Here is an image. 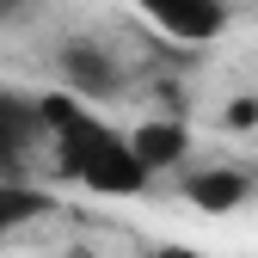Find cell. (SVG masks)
I'll return each mask as SVG.
<instances>
[{
	"label": "cell",
	"mask_w": 258,
	"mask_h": 258,
	"mask_svg": "<svg viewBox=\"0 0 258 258\" xmlns=\"http://www.w3.org/2000/svg\"><path fill=\"white\" fill-rule=\"evenodd\" d=\"M61 74H68V86L80 92V99H105V92H117V68L92 43H68V49H61Z\"/></svg>",
	"instance_id": "obj_4"
},
{
	"label": "cell",
	"mask_w": 258,
	"mask_h": 258,
	"mask_svg": "<svg viewBox=\"0 0 258 258\" xmlns=\"http://www.w3.org/2000/svg\"><path fill=\"white\" fill-rule=\"evenodd\" d=\"M154 258H203V252H190V246H166V252H154Z\"/></svg>",
	"instance_id": "obj_8"
},
{
	"label": "cell",
	"mask_w": 258,
	"mask_h": 258,
	"mask_svg": "<svg viewBox=\"0 0 258 258\" xmlns=\"http://www.w3.org/2000/svg\"><path fill=\"white\" fill-rule=\"evenodd\" d=\"M37 123H43L37 105H25V99H13V92H0V172H7V178L25 166V148H31V136H37Z\"/></svg>",
	"instance_id": "obj_3"
},
{
	"label": "cell",
	"mask_w": 258,
	"mask_h": 258,
	"mask_svg": "<svg viewBox=\"0 0 258 258\" xmlns=\"http://www.w3.org/2000/svg\"><path fill=\"white\" fill-rule=\"evenodd\" d=\"M190 203L209 209V215H221V209L246 203V178L240 172H197V178H190Z\"/></svg>",
	"instance_id": "obj_6"
},
{
	"label": "cell",
	"mask_w": 258,
	"mask_h": 258,
	"mask_svg": "<svg viewBox=\"0 0 258 258\" xmlns=\"http://www.w3.org/2000/svg\"><path fill=\"white\" fill-rule=\"evenodd\" d=\"M43 123H55V142H61V166H68L80 184L105 190V197H129V190L148 184V166L136 160V148L117 142L99 117H86L74 99H37Z\"/></svg>",
	"instance_id": "obj_1"
},
{
	"label": "cell",
	"mask_w": 258,
	"mask_h": 258,
	"mask_svg": "<svg viewBox=\"0 0 258 258\" xmlns=\"http://www.w3.org/2000/svg\"><path fill=\"white\" fill-rule=\"evenodd\" d=\"M129 148H136V160H142L148 172L178 166V160H184V129L178 123H142L136 136H129Z\"/></svg>",
	"instance_id": "obj_5"
},
{
	"label": "cell",
	"mask_w": 258,
	"mask_h": 258,
	"mask_svg": "<svg viewBox=\"0 0 258 258\" xmlns=\"http://www.w3.org/2000/svg\"><path fill=\"white\" fill-rule=\"evenodd\" d=\"M19 7H25V0H0V19H13V13H19Z\"/></svg>",
	"instance_id": "obj_9"
},
{
	"label": "cell",
	"mask_w": 258,
	"mask_h": 258,
	"mask_svg": "<svg viewBox=\"0 0 258 258\" xmlns=\"http://www.w3.org/2000/svg\"><path fill=\"white\" fill-rule=\"evenodd\" d=\"M31 215H43V190H31V184H7V178H0V234L19 228V221H31Z\"/></svg>",
	"instance_id": "obj_7"
},
{
	"label": "cell",
	"mask_w": 258,
	"mask_h": 258,
	"mask_svg": "<svg viewBox=\"0 0 258 258\" xmlns=\"http://www.w3.org/2000/svg\"><path fill=\"white\" fill-rule=\"evenodd\" d=\"M142 13L178 43H209L221 25H228V7L221 0H142Z\"/></svg>",
	"instance_id": "obj_2"
}]
</instances>
